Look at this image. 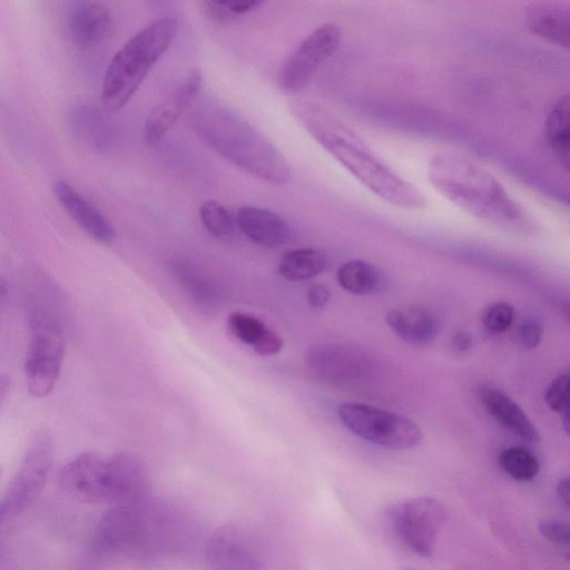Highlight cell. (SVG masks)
Here are the masks:
<instances>
[{
  "label": "cell",
  "instance_id": "cell-31",
  "mask_svg": "<svg viewBox=\"0 0 570 570\" xmlns=\"http://www.w3.org/2000/svg\"><path fill=\"white\" fill-rule=\"evenodd\" d=\"M540 533L551 543L569 546V525L564 521L546 519L539 523Z\"/></svg>",
  "mask_w": 570,
  "mask_h": 570
},
{
  "label": "cell",
  "instance_id": "cell-13",
  "mask_svg": "<svg viewBox=\"0 0 570 570\" xmlns=\"http://www.w3.org/2000/svg\"><path fill=\"white\" fill-rule=\"evenodd\" d=\"M200 85L202 73L197 69H191L175 90L153 108L144 127L146 145L154 146L161 140L179 116L194 102Z\"/></svg>",
  "mask_w": 570,
  "mask_h": 570
},
{
  "label": "cell",
  "instance_id": "cell-36",
  "mask_svg": "<svg viewBox=\"0 0 570 570\" xmlns=\"http://www.w3.org/2000/svg\"><path fill=\"white\" fill-rule=\"evenodd\" d=\"M11 387V379L6 374H0V406L7 397Z\"/></svg>",
  "mask_w": 570,
  "mask_h": 570
},
{
  "label": "cell",
  "instance_id": "cell-37",
  "mask_svg": "<svg viewBox=\"0 0 570 570\" xmlns=\"http://www.w3.org/2000/svg\"><path fill=\"white\" fill-rule=\"evenodd\" d=\"M8 294V283L3 276H0V306Z\"/></svg>",
  "mask_w": 570,
  "mask_h": 570
},
{
  "label": "cell",
  "instance_id": "cell-39",
  "mask_svg": "<svg viewBox=\"0 0 570 570\" xmlns=\"http://www.w3.org/2000/svg\"><path fill=\"white\" fill-rule=\"evenodd\" d=\"M0 475H1V470H0Z\"/></svg>",
  "mask_w": 570,
  "mask_h": 570
},
{
  "label": "cell",
  "instance_id": "cell-12",
  "mask_svg": "<svg viewBox=\"0 0 570 570\" xmlns=\"http://www.w3.org/2000/svg\"><path fill=\"white\" fill-rule=\"evenodd\" d=\"M142 525L138 512L127 504L108 510L95 529L94 553L104 559L138 550L142 543Z\"/></svg>",
  "mask_w": 570,
  "mask_h": 570
},
{
  "label": "cell",
  "instance_id": "cell-27",
  "mask_svg": "<svg viewBox=\"0 0 570 570\" xmlns=\"http://www.w3.org/2000/svg\"><path fill=\"white\" fill-rule=\"evenodd\" d=\"M199 217L206 230L219 239L230 237L235 220L229 210L215 200H206L199 207Z\"/></svg>",
  "mask_w": 570,
  "mask_h": 570
},
{
  "label": "cell",
  "instance_id": "cell-17",
  "mask_svg": "<svg viewBox=\"0 0 570 570\" xmlns=\"http://www.w3.org/2000/svg\"><path fill=\"white\" fill-rule=\"evenodd\" d=\"M111 24V14L106 7L95 3H78L69 13L67 31L75 46L91 48L107 37Z\"/></svg>",
  "mask_w": 570,
  "mask_h": 570
},
{
  "label": "cell",
  "instance_id": "cell-8",
  "mask_svg": "<svg viewBox=\"0 0 570 570\" xmlns=\"http://www.w3.org/2000/svg\"><path fill=\"white\" fill-rule=\"evenodd\" d=\"M53 452L51 433L46 429L35 431L18 471L0 500L4 521L20 514L40 495L52 466Z\"/></svg>",
  "mask_w": 570,
  "mask_h": 570
},
{
  "label": "cell",
  "instance_id": "cell-2",
  "mask_svg": "<svg viewBox=\"0 0 570 570\" xmlns=\"http://www.w3.org/2000/svg\"><path fill=\"white\" fill-rule=\"evenodd\" d=\"M428 178L443 197L482 222L513 233L528 232L522 208L483 167L458 155L438 154L429 161Z\"/></svg>",
  "mask_w": 570,
  "mask_h": 570
},
{
  "label": "cell",
  "instance_id": "cell-28",
  "mask_svg": "<svg viewBox=\"0 0 570 570\" xmlns=\"http://www.w3.org/2000/svg\"><path fill=\"white\" fill-rule=\"evenodd\" d=\"M264 0H202L205 13L219 23H228L256 9Z\"/></svg>",
  "mask_w": 570,
  "mask_h": 570
},
{
  "label": "cell",
  "instance_id": "cell-30",
  "mask_svg": "<svg viewBox=\"0 0 570 570\" xmlns=\"http://www.w3.org/2000/svg\"><path fill=\"white\" fill-rule=\"evenodd\" d=\"M570 380L568 373L559 374L548 386L544 400L549 407L564 414L569 410Z\"/></svg>",
  "mask_w": 570,
  "mask_h": 570
},
{
  "label": "cell",
  "instance_id": "cell-5",
  "mask_svg": "<svg viewBox=\"0 0 570 570\" xmlns=\"http://www.w3.org/2000/svg\"><path fill=\"white\" fill-rule=\"evenodd\" d=\"M178 31L174 18H160L128 39L108 65L100 101L108 112L121 109L171 46Z\"/></svg>",
  "mask_w": 570,
  "mask_h": 570
},
{
  "label": "cell",
  "instance_id": "cell-18",
  "mask_svg": "<svg viewBox=\"0 0 570 570\" xmlns=\"http://www.w3.org/2000/svg\"><path fill=\"white\" fill-rule=\"evenodd\" d=\"M480 397L487 411L505 429L523 440L535 443L540 434L522 407L504 392L483 387Z\"/></svg>",
  "mask_w": 570,
  "mask_h": 570
},
{
  "label": "cell",
  "instance_id": "cell-38",
  "mask_svg": "<svg viewBox=\"0 0 570 570\" xmlns=\"http://www.w3.org/2000/svg\"><path fill=\"white\" fill-rule=\"evenodd\" d=\"M4 522V519L2 518V515L0 514V527L1 524Z\"/></svg>",
  "mask_w": 570,
  "mask_h": 570
},
{
  "label": "cell",
  "instance_id": "cell-23",
  "mask_svg": "<svg viewBox=\"0 0 570 570\" xmlns=\"http://www.w3.org/2000/svg\"><path fill=\"white\" fill-rule=\"evenodd\" d=\"M327 264L325 254L316 248H298L286 253L279 262V275L299 282L321 274Z\"/></svg>",
  "mask_w": 570,
  "mask_h": 570
},
{
  "label": "cell",
  "instance_id": "cell-10",
  "mask_svg": "<svg viewBox=\"0 0 570 570\" xmlns=\"http://www.w3.org/2000/svg\"><path fill=\"white\" fill-rule=\"evenodd\" d=\"M387 519L403 543L416 554L429 558L436 535L446 519L445 505L428 497L411 498L387 508Z\"/></svg>",
  "mask_w": 570,
  "mask_h": 570
},
{
  "label": "cell",
  "instance_id": "cell-33",
  "mask_svg": "<svg viewBox=\"0 0 570 570\" xmlns=\"http://www.w3.org/2000/svg\"><path fill=\"white\" fill-rule=\"evenodd\" d=\"M330 299V291L321 284L312 285L306 293V301L313 309L323 308Z\"/></svg>",
  "mask_w": 570,
  "mask_h": 570
},
{
  "label": "cell",
  "instance_id": "cell-11",
  "mask_svg": "<svg viewBox=\"0 0 570 570\" xmlns=\"http://www.w3.org/2000/svg\"><path fill=\"white\" fill-rule=\"evenodd\" d=\"M341 39V28L333 22L311 32L279 69L278 85L282 90L294 94L305 88L320 67L335 53Z\"/></svg>",
  "mask_w": 570,
  "mask_h": 570
},
{
  "label": "cell",
  "instance_id": "cell-21",
  "mask_svg": "<svg viewBox=\"0 0 570 570\" xmlns=\"http://www.w3.org/2000/svg\"><path fill=\"white\" fill-rule=\"evenodd\" d=\"M547 141L566 169L570 161V105L567 95L551 107L546 120Z\"/></svg>",
  "mask_w": 570,
  "mask_h": 570
},
{
  "label": "cell",
  "instance_id": "cell-32",
  "mask_svg": "<svg viewBox=\"0 0 570 570\" xmlns=\"http://www.w3.org/2000/svg\"><path fill=\"white\" fill-rule=\"evenodd\" d=\"M542 338V327L533 318L524 320L518 328V340L524 348H534Z\"/></svg>",
  "mask_w": 570,
  "mask_h": 570
},
{
  "label": "cell",
  "instance_id": "cell-25",
  "mask_svg": "<svg viewBox=\"0 0 570 570\" xmlns=\"http://www.w3.org/2000/svg\"><path fill=\"white\" fill-rule=\"evenodd\" d=\"M227 323L234 336L250 345L256 353L273 332L258 318L242 312L230 313Z\"/></svg>",
  "mask_w": 570,
  "mask_h": 570
},
{
  "label": "cell",
  "instance_id": "cell-26",
  "mask_svg": "<svg viewBox=\"0 0 570 570\" xmlns=\"http://www.w3.org/2000/svg\"><path fill=\"white\" fill-rule=\"evenodd\" d=\"M502 469L514 480L529 481L539 472L537 458L528 450L517 446L504 449L499 455Z\"/></svg>",
  "mask_w": 570,
  "mask_h": 570
},
{
  "label": "cell",
  "instance_id": "cell-24",
  "mask_svg": "<svg viewBox=\"0 0 570 570\" xmlns=\"http://www.w3.org/2000/svg\"><path fill=\"white\" fill-rule=\"evenodd\" d=\"M340 286L355 295L373 294L380 286L377 269L367 262L352 259L342 264L336 272Z\"/></svg>",
  "mask_w": 570,
  "mask_h": 570
},
{
  "label": "cell",
  "instance_id": "cell-29",
  "mask_svg": "<svg viewBox=\"0 0 570 570\" xmlns=\"http://www.w3.org/2000/svg\"><path fill=\"white\" fill-rule=\"evenodd\" d=\"M514 309L504 302L490 305L483 313L482 323L493 334L505 332L513 323Z\"/></svg>",
  "mask_w": 570,
  "mask_h": 570
},
{
  "label": "cell",
  "instance_id": "cell-9",
  "mask_svg": "<svg viewBox=\"0 0 570 570\" xmlns=\"http://www.w3.org/2000/svg\"><path fill=\"white\" fill-rule=\"evenodd\" d=\"M305 363L317 380L340 387L365 384L377 370L368 352L347 343L315 344L306 351Z\"/></svg>",
  "mask_w": 570,
  "mask_h": 570
},
{
  "label": "cell",
  "instance_id": "cell-16",
  "mask_svg": "<svg viewBox=\"0 0 570 570\" xmlns=\"http://www.w3.org/2000/svg\"><path fill=\"white\" fill-rule=\"evenodd\" d=\"M235 223L247 238L266 247L282 246L292 236L288 224L278 214L266 208L240 207Z\"/></svg>",
  "mask_w": 570,
  "mask_h": 570
},
{
  "label": "cell",
  "instance_id": "cell-14",
  "mask_svg": "<svg viewBox=\"0 0 570 570\" xmlns=\"http://www.w3.org/2000/svg\"><path fill=\"white\" fill-rule=\"evenodd\" d=\"M52 190L61 207L89 237L101 244L114 242L116 232L112 224L73 186L65 180H57Z\"/></svg>",
  "mask_w": 570,
  "mask_h": 570
},
{
  "label": "cell",
  "instance_id": "cell-20",
  "mask_svg": "<svg viewBox=\"0 0 570 570\" xmlns=\"http://www.w3.org/2000/svg\"><path fill=\"white\" fill-rule=\"evenodd\" d=\"M234 527L217 531L208 542L209 561L217 568H256V554L250 549L247 537Z\"/></svg>",
  "mask_w": 570,
  "mask_h": 570
},
{
  "label": "cell",
  "instance_id": "cell-35",
  "mask_svg": "<svg viewBox=\"0 0 570 570\" xmlns=\"http://www.w3.org/2000/svg\"><path fill=\"white\" fill-rule=\"evenodd\" d=\"M558 497L566 508L569 507V479H561L557 485Z\"/></svg>",
  "mask_w": 570,
  "mask_h": 570
},
{
  "label": "cell",
  "instance_id": "cell-34",
  "mask_svg": "<svg viewBox=\"0 0 570 570\" xmlns=\"http://www.w3.org/2000/svg\"><path fill=\"white\" fill-rule=\"evenodd\" d=\"M472 336L470 333L461 331L458 332L452 338V346L458 352H466L472 346Z\"/></svg>",
  "mask_w": 570,
  "mask_h": 570
},
{
  "label": "cell",
  "instance_id": "cell-22",
  "mask_svg": "<svg viewBox=\"0 0 570 570\" xmlns=\"http://www.w3.org/2000/svg\"><path fill=\"white\" fill-rule=\"evenodd\" d=\"M170 271L188 296L203 309H212L219 302V293L191 264L185 261H173Z\"/></svg>",
  "mask_w": 570,
  "mask_h": 570
},
{
  "label": "cell",
  "instance_id": "cell-15",
  "mask_svg": "<svg viewBox=\"0 0 570 570\" xmlns=\"http://www.w3.org/2000/svg\"><path fill=\"white\" fill-rule=\"evenodd\" d=\"M525 23L537 37L569 49L570 7L562 0H532L525 8Z\"/></svg>",
  "mask_w": 570,
  "mask_h": 570
},
{
  "label": "cell",
  "instance_id": "cell-3",
  "mask_svg": "<svg viewBox=\"0 0 570 570\" xmlns=\"http://www.w3.org/2000/svg\"><path fill=\"white\" fill-rule=\"evenodd\" d=\"M189 119L207 145L244 171L269 184L289 179L288 163L279 150L235 111L205 99L194 105Z\"/></svg>",
  "mask_w": 570,
  "mask_h": 570
},
{
  "label": "cell",
  "instance_id": "cell-19",
  "mask_svg": "<svg viewBox=\"0 0 570 570\" xmlns=\"http://www.w3.org/2000/svg\"><path fill=\"white\" fill-rule=\"evenodd\" d=\"M385 322L400 338L413 345L429 344L440 332L438 316L424 307L392 309Z\"/></svg>",
  "mask_w": 570,
  "mask_h": 570
},
{
  "label": "cell",
  "instance_id": "cell-1",
  "mask_svg": "<svg viewBox=\"0 0 570 570\" xmlns=\"http://www.w3.org/2000/svg\"><path fill=\"white\" fill-rule=\"evenodd\" d=\"M291 110L309 135L357 180L381 199L400 208L426 206L422 193L384 163L347 125L323 106L295 100Z\"/></svg>",
  "mask_w": 570,
  "mask_h": 570
},
{
  "label": "cell",
  "instance_id": "cell-4",
  "mask_svg": "<svg viewBox=\"0 0 570 570\" xmlns=\"http://www.w3.org/2000/svg\"><path fill=\"white\" fill-rule=\"evenodd\" d=\"M60 489L70 498L90 504H131L144 494L141 464L127 454H78L58 473Z\"/></svg>",
  "mask_w": 570,
  "mask_h": 570
},
{
  "label": "cell",
  "instance_id": "cell-7",
  "mask_svg": "<svg viewBox=\"0 0 570 570\" xmlns=\"http://www.w3.org/2000/svg\"><path fill=\"white\" fill-rule=\"evenodd\" d=\"M31 336L24 361L29 393L43 397L52 392L59 377L65 340L58 323L41 311L29 316Z\"/></svg>",
  "mask_w": 570,
  "mask_h": 570
},
{
  "label": "cell",
  "instance_id": "cell-6",
  "mask_svg": "<svg viewBox=\"0 0 570 570\" xmlns=\"http://www.w3.org/2000/svg\"><path fill=\"white\" fill-rule=\"evenodd\" d=\"M342 424L358 438L392 450L419 445L423 433L406 416L363 403H343L337 410Z\"/></svg>",
  "mask_w": 570,
  "mask_h": 570
}]
</instances>
